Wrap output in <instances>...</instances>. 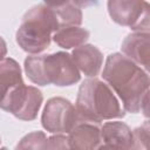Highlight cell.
<instances>
[{
	"label": "cell",
	"mask_w": 150,
	"mask_h": 150,
	"mask_svg": "<svg viewBox=\"0 0 150 150\" xmlns=\"http://www.w3.org/2000/svg\"><path fill=\"white\" fill-rule=\"evenodd\" d=\"M102 77L118 95L128 112L136 114L141 110L143 97L150 88L148 71L127 55L112 53L105 60Z\"/></svg>",
	"instance_id": "1"
},
{
	"label": "cell",
	"mask_w": 150,
	"mask_h": 150,
	"mask_svg": "<svg viewBox=\"0 0 150 150\" xmlns=\"http://www.w3.org/2000/svg\"><path fill=\"white\" fill-rule=\"evenodd\" d=\"M23 67L29 81L38 86L68 87L77 83L81 79L71 54L66 52L42 55L30 54L25 59Z\"/></svg>",
	"instance_id": "2"
},
{
	"label": "cell",
	"mask_w": 150,
	"mask_h": 150,
	"mask_svg": "<svg viewBox=\"0 0 150 150\" xmlns=\"http://www.w3.org/2000/svg\"><path fill=\"white\" fill-rule=\"evenodd\" d=\"M75 107L86 122L96 124L105 120L122 118L125 115L110 86L96 77H89L82 82Z\"/></svg>",
	"instance_id": "3"
},
{
	"label": "cell",
	"mask_w": 150,
	"mask_h": 150,
	"mask_svg": "<svg viewBox=\"0 0 150 150\" xmlns=\"http://www.w3.org/2000/svg\"><path fill=\"white\" fill-rule=\"evenodd\" d=\"M60 29L54 8L40 4L33 6L22 16L15 40L28 54H40L50 45L53 35Z\"/></svg>",
	"instance_id": "4"
},
{
	"label": "cell",
	"mask_w": 150,
	"mask_h": 150,
	"mask_svg": "<svg viewBox=\"0 0 150 150\" xmlns=\"http://www.w3.org/2000/svg\"><path fill=\"white\" fill-rule=\"evenodd\" d=\"M86 122L75 105L63 97H52L47 101L41 124L50 134H69L79 123Z\"/></svg>",
	"instance_id": "5"
},
{
	"label": "cell",
	"mask_w": 150,
	"mask_h": 150,
	"mask_svg": "<svg viewBox=\"0 0 150 150\" xmlns=\"http://www.w3.org/2000/svg\"><path fill=\"white\" fill-rule=\"evenodd\" d=\"M43 101L42 93L33 86L21 84L1 96V109L21 121H33Z\"/></svg>",
	"instance_id": "6"
},
{
	"label": "cell",
	"mask_w": 150,
	"mask_h": 150,
	"mask_svg": "<svg viewBox=\"0 0 150 150\" xmlns=\"http://www.w3.org/2000/svg\"><path fill=\"white\" fill-rule=\"evenodd\" d=\"M122 53L150 73V34L134 32L122 42Z\"/></svg>",
	"instance_id": "7"
},
{
	"label": "cell",
	"mask_w": 150,
	"mask_h": 150,
	"mask_svg": "<svg viewBox=\"0 0 150 150\" xmlns=\"http://www.w3.org/2000/svg\"><path fill=\"white\" fill-rule=\"evenodd\" d=\"M102 146L115 149H135L134 130L124 122H107L101 128Z\"/></svg>",
	"instance_id": "8"
},
{
	"label": "cell",
	"mask_w": 150,
	"mask_h": 150,
	"mask_svg": "<svg viewBox=\"0 0 150 150\" xmlns=\"http://www.w3.org/2000/svg\"><path fill=\"white\" fill-rule=\"evenodd\" d=\"M68 141L70 149H100L103 143L101 128L91 122L79 123L68 134Z\"/></svg>",
	"instance_id": "9"
},
{
	"label": "cell",
	"mask_w": 150,
	"mask_h": 150,
	"mask_svg": "<svg viewBox=\"0 0 150 150\" xmlns=\"http://www.w3.org/2000/svg\"><path fill=\"white\" fill-rule=\"evenodd\" d=\"M144 0H108V13L111 20L124 27H130L141 15Z\"/></svg>",
	"instance_id": "10"
},
{
	"label": "cell",
	"mask_w": 150,
	"mask_h": 150,
	"mask_svg": "<svg viewBox=\"0 0 150 150\" xmlns=\"http://www.w3.org/2000/svg\"><path fill=\"white\" fill-rule=\"evenodd\" d=\"M71 56L81 73L88 77H96L103 64V54L94 45H82L74 48Z\"/></svg>",
	"instance_id": "11"
},
{
	"label": "cell",
	"mask_w": 150,
	"mask_h": 150,
	"mask_svg": "<svg viewBox=\"0 0 150 150\" xmlns=\"http://www.w3.org/2000/svg\"><path fill=\"white\" fill-rule=\"evenodd\" d=\"M89 35L90 33L86 28L80 26H69L56 30L53 35V41L61 48L70 49L84 45L88 41Z\"/></svg>",
	"instance_id": "12"
},
{
	"label": "cell",
	"mask_w": 150,
	"mask_h": 150,
	"mask_svg": "<svg viewBox=\"0 0 150 150\" xmlns=\"http://www.w3.org/2000/svg\"><path fill=\"white\" fill-rule=\"evenodd\" d=\"M0 79L2 95L12 91L16 87L25 84L19 63L12 57H4L0 63Z\"/></svg>",
	"instance_id": "13"
},
{
	"label": "cell",
	"mask_w": 150,
	"mask_h": 150,
	"mask_svg": "<svg viewBox=\"0 0 150 150\" xmlns=\"http://www.w3.org/2000/svg\"><path fill=\"white\" fill-rule=\"evenodd\" d=\"M60 28L69 26H80L82 23V12L80 7L74 5L71 1L67 2L63 6L54 8Z\"/></svg>",
	"instance_id": "14"
},
{
	"label": "cell",
	"mask_w": 150,
	"mask_h": 150,
	"mask_svg": "<svg viewBox=\"0 0 150 150\" xmlns=\"http://www.w3.org/2000/svg\"><path fill=\"white\" fill-rule=\"evenodd\" d=\"M48 138L42 131H33L27 134L18 143L16 149H47Z\"/></svg>",
	"instance_id": "15"
},
{
	"label": "cell",
	"mask_w": 150,
	"mask_h": 150,
	"mask_svg": "<svg viewBox=\"0 0 150 150\" xmlns=\"http://www.w3.org/2000/svg\"><path fill=\"white\" fill-rule=\"evenodd\" d=\"M135 149L150 150V120L145 121L141 127L134 130Z\"/></svg>",
	"instance_id": "16"
},
{
	"label": "cell",
	"mask_w": 150,
	"mask_h": 150,
	"mask_svg": "<svg viewBox=\"0 0 150 150\" xmlns=\"http://www.w3.org/2000/svg\"><path fill=\"white\" fill-rule=\"evenodd\" d=\"M132 32L149 33L150 34V4L145 2L144 8L138 16V19L129 27Z\"/></svg>",
	"instance_id": "17"
},
{
	"label": "cell",
	"mask_w": 150,
	"mask_h": 150,
	"mask_svg": "<svg viewBox=\"0 0 150 150\" xmlns=\"http://www.w3.org/2000/svg\"><path fill=\"white\" fill-rule=\"evenodd\" d=\"M47 149H70L68 136L63 134H56L48 138V148Z\"/></svg>",
	"instance_id": "18"
},
{
	"label": "cell",
	"mask_w": 150,
	"mask_h": 150,
	"mask_svg": "<svg viewBox=\"0 0 150 150\" xmlns=\"http://www.w3.org/2000/svg\"><path fill=\"white\" fill-rule=\"evenodd\" d=\"M141 110H142L144 117H146V118L150 120V88H149V90L146 91V94H145L144 97H143L142 105H141Z\"/></svg>",
	"instance_id": "19"
},
{
	"label": "cell",
	"mask_w": 150,
	"mask_h": 150,
	"mask_svg": "<svg viewBox=\"0 0 150 150\" xmlns=\"http://www.w3.org/2000/svg\"><path fill=\"white\" fill-rule=\"evenodd\" d=\"M74 5H76L77 7L80 8H83V7H90V6H94V5H97L98 0H70Z\"/></svg>",
	"instance_id": "20"
},
{
	"label": "cell",
	"mask_w": 150,
	"mask_h": 150,
	"mask_svg": "<svg viewBox=\"0 0 150 150\" xmlns=\"http://www.w3.org/2000/svg\"><path fill=\"white\" fill-rule=\"evenodd\" d=\"M45 5L52 7V8H55V7H60V6H63L66 5L67 2H69L70 0H42Z\"/></svg>",
	"instance_id": "21"
}]
</instances>
